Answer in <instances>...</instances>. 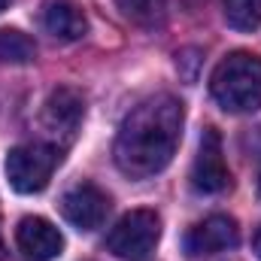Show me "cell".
<instances>
[{
	"mask_svg": "<svg viewBox=\"0 0 261 261\" xmlns=\"http://www.w3.org/2000/svg\"><path fill=\"white\" fill-rule=\"evenodd\" d=\"M186 110L173 94H155L134 107L116 134V167L130 179H149L161 173L182 140Z\"/></svg>",
	"mask_w": 261,
	"mask_h": 261,
	"instance_id": "6da1fadb",
	"label": "cell"
},
{
	"mask_svg": "<svg viewBox=\"0 0 261 261\" xmlns=\"http://www.w3.org/2000/svg\"><path fill=\"white\" fill-rule=\"evenodd\" d=\"M210 94L225 113H258L261 110V58L252 52H231L210 76Z\"/></svg>",
	"mask_w": 261,
	"mask_h": 261,
	"instance_id": "7a4b0ae2",
	"label": "cell"
},
{
	"mask_svg": "<svg viewBox=\"0 0 261 261\" xmlns=\"http://www.w3.org/2000/svg\"><path fill=\"white\" fill-rule=\"evenodd\" d=\"M61 164V146L55 143H21L6 155V176L18 195H37L49 186Z\"/></svg>",
	"mask_w": 261,
	"mask_h": 261,
	"instance_id": "3957f363",
	"label": "cell"
},
{
	"mask_svg": "<svg viewBox=\"0 0 261 261\" xmlns=\"http://www.w3.org/2000/svg\"><path fill=\"white\" fill-rule=\"evenodd\" d=\"M161 240V219L155 210H130L116 222L107 237V249L122 261H146L152 258Z\"/></svg>",
	"mask_w": 261,
	"mask_h": 261,
	"instance_id": "277c9868",
	"label": "cell"
},
{
	"mask_svg": "<svg viewBox=\"0 0 261 261\" xmlns=\"http://www.w3.org/2000/svg\"><path fill=\"white\" fill-rule=\"evenodd\" d=\"M231 186V170L225 164L222 137L216 128H206L197 146L195 164H192V189L200 195H219Z\"/></svg>",
	"mask_w": 261,
	"mask_h": 261,
	"instance_id": "5b68a950",
	"label": "cell"
},
{
	"mask_svg": "<svg viewBox=\"0 0 261 261\" xmlns=\"http://www.w3.org/2000/svg\"><path fill=\"white\" fill-rule=\"evenodd\" d=\"M61 213H64V219L73 228L94 231V228L103 225V219L110 213V197H107V192H100L91 182H79L70 192H64V197H61Z\"/></svg>",
	"mask_w": 261,
	"mask_h": 261,
	"instance_id": "8992f818",
	"label": "cell"
},
{
	"mask_svg": "<svg viewBox=\"0 0 261 261\" xmlns=\"http://www.w3.org/2000/svg\"><path fill=\"white\" fill-rule=\"evenodd\" d=\"M240 243V228L231 216H210L203 222H197L189 228L182 246L186 252L197 258V255H216L225 249H234Z\"/></svg>",
	"mask_w": 261,
	"mask_h": 261,
	"instance_id": "52a82bcc",
	"label": "cell"
},
{
	"mask_svg": "<svg viewBox=\"0 0 261 261\" xmlns=\"http://www.w3.org/2000/svg\"><path fill=\"white\" fill-rule=\"evenodd\" d=\"M15 246L28 261H52L61 255L64 237L61 231L40 216H24L15 228Z\"/></svg>",
	"mask_w": 261,
	"mask_h": 261,
	"instance_id": "ba28073f",
	"label": "cell"
},
{
	"mask_svg": "<svg viewBox=\"0 0 261 261\" xmlns=\"http://www.w3.org/2000/svg\"><path fill=\"white\" fill-rule=\"evenodd\" d=\"M82 116H85V100H82L73 88H58V91H52L49 100H46L43 125H46V130H49L52 137L70 140V137L76 134V128H79Z\"/></svg>",
	"mask_w": 261,
	"mask_h": 261,
	"instance_id": "9c48e42d",
	"label": "cell"
},
{
	"mask_svg": "<svg viewBox=\"0 0 261 261\" xmlns=\"http://www.w3.org/2000/svg\"><path fill=\"white\" fill-rule=\"evenodd\" d=\"M43 24L52 37L58 40H82L85 31H88V21H85V12L73 3V0H49L46 9H43Z\"/></svg>",
	"mask_w": 261,
	"mask_h": 261,
	"instance_id": "30bf717a",
	"label": "cell"
},
{
	"mask_svg": "<svg viewBox=\"0 0 261 261\" xmlns=\"http://www.w3.org/2000/svg\"><path fill=\"white\" fill-rule=\"evenodd\" d=\"M37 46L28 34L15 28H0V64H28L34 61Z\"/></svg>",
	"mask_w": 261,
	"mask_h": 261,
	"instance_id": "8fae6325",
	"label": "cell"
},
{
	"mask_svg": "<svg viewBox=\"0 0 261 261\" xmlns=\"http://www.w3.org/2000/svg\"><path fill=\"white\" fill-rule=\"evenodd\" d=\"M116 3L130 21H137L143 28H155L167 15V0H116Z\"/></svg>",
	"mask_w": 261,
	"mask_h": 261,
	"instance_id": "7c38bea8",
	"label": "cell"
},
{
	"mask_svg": "<svg viewBox=\"0 0 261 261\" xmlns=\"http://www.w3.org/2000/svg\"><path fill=\"white\" fill-rule=\"evenodd\" d=\"M225 18L234 31H255L261 24V0H225Z\"/></svg>",
	"mask_w": 261,
	"mask_h": 261,
	"instance_id": "4fadbf2b",
	"label": "cell"
},
{
	"mask_svg": "<svg viewBox=\"0 0 261 261\" xmlns=\"http://www.w3.org/2000/svg\"><path fill=\"white\" fill-rule=\"evenodd\" d=\"M252 249H255V255L261 258V228L255 231V237H252Z\"/></svg>",
	"mask_w": 261,
	"mask_h": 261,
	"instance_id": "5bb4252c",
	"label": "cell"
},
{
	"mask_svg": "<svg viewBox=\"0 0 261 261\" xmlns=\"http://www.w3.org/2000/svg\"><path fill=\"white\" fill-rule=\"evenodd\" d=\"M6 3H9V0H0V12H3V9H6Z\"/></svg>",
	"mask_w": 261,
	"mask_h": 261,
	"instance_id": "9a60e30c",
	"label": "cell"
},
{
	"mask_svg": "<svg viewBox=\"0 0 261 261\" xmlns=\"http://www.w3.org/2000/svg\"><path fill=\"white\" fill-rule=\"evenodd\" d=\"M258 192H261V173H258Z\"/></svg>",
	"mask_w": 261,
	"mask_h": 261,
	"instance_id": "2e32d148",
	"label": "cell"
},
{
	"mask_svg": "<svg viewBox=\"0 0 261 261\" xmlns=\"http://www.w3.org/2000/svg\"><path fill=\"white\" fill-rule=\"evenodd\" d=\"M0 249H3V246H0Z\"/></svg>",
	"mask_w": 261,
	"mask_h": 261,
	"instance_id": "e0dca14e",
	"label": "cell"
}]
</instances>
